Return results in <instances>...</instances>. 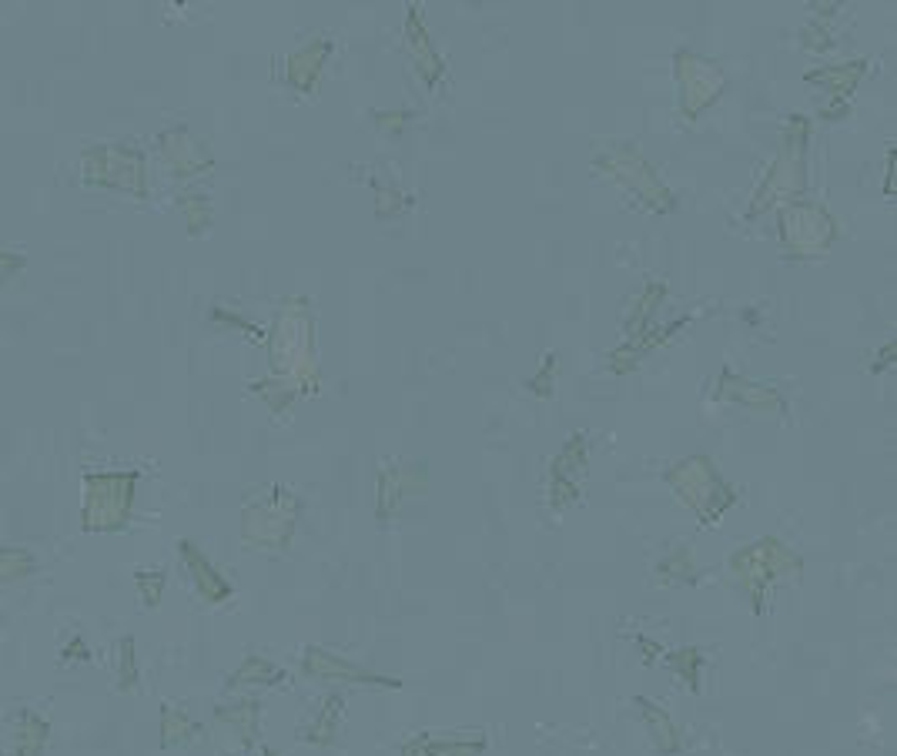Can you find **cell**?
Returning <instances> with one entry per match:
<instances>
[{
    "label": "cell",
    "instance_id": "cell-2",
    "mask_svg": "<svg viewBox=\"0 0 897 756\" xmlns=\"http://www.w3.org/2000/svg\"><path fill=\"white\" fill-rule=\"evenodd\" d=\"M295 496H288L282 485L269 489L265 499H255L251 509H245V543H255V550L285 546L295 529Z\"/></svg>",
    "mask_w": 897,
    "mask_h": 756
},
{
    "label": "cell",
    "instance_id": "cell-14",
    "mask_svg": "<svg viewBox=\"0 0 897 756\" xmlns=\"http://www.w3.org/2000/svg\"><path fill=\"white\" fill-rule=\"evenodd\" d=\"M409 50L415 54L418 71L426 74V81H436V74H439V58H436V50L429 47V37H426V31H422V17H418V14H412V27H409Z\"/></svg>",
    "mask_w": 897,
    "mask_h": 756
},
{
    "label": "cell",
    "instance_id": "cell-13",
    "mask_svg": "<svg viewBox=\"0 0 897 756\" xmlns=\"http://www.w3.org/2000/svg\"><path fill=\"white\" fill-rule=\"evenodd\" d=\"M637 704L644 707V717H647V727H650L657 746H660L663 753H673V749L680 746V730H676V723L670 720V713H666L660 704H647V699H637Z\"/></svg>",
    "mask_w": 897,
    "mask_h": 756
},
{
    "label": "cell",
    "instance_id": "cell-1",
    "mask_svg": "<svg viewBox=\"0 0 897 756\" xmlns=\"http://www.w3.org/2000/svg\"><path fill=\"white\" fill-rule=\"evenodd\" d=\"M666 479L676 489V496L700 516V522H717L723 509L733 503V489L720 479L710 459H700V456L683 459L666 472Z\"/></svg>",
    "mask_w": 897,
    "mask_h": 756
},
{
    "label": "cell",
    "instance_id": "cell-6",
    "mask_svg": "<svg viewBox=\"0 0 897 756\" xmlns=\"http://www.w3.org/2000/svg\"><path fill=\"white\" fill-rule=\"evenodd\" d=\"M597 165H600L606 175H616L626 188H633L637 181H644V188L653 194V201L660 204V211L673 208L670 191L657 181L653 168H650L647 161L640 157V151H637V147H629V144H623V147H610V151H603V154H600Z\"/></svg>",
    "mask_w": 897,
    "mask_h": 756
},
{
    "label": "cell",
    "instance_id": "cell-12",
    "mask_svg": "<svg viewBox=\"0 0 897 756\" xmlns=\"http://www.w3.org/2000/svg\"><path fill=\"white\" fill-rule=\"evenodd\" d=\"M412 469L415 465H396L379 475V516H392V509L399 506L405 489H412V482H409Z\"/></svg>",
    "mask_w": 897,
    "mask_h": 756
},
{
    "label": "cell",
    "instance_id": "cell-7",
    "mask_svg": "<svg viewBox=\"0 0 897 756\" xmlns=\"http://www.w3.org/2000/svg\"><path fill=\"white\" fill-rule=\"evenodd\" d=\"M587 465V439L583 436H573V442L559 452V459L553 462V472H550V499L556 509H563L566 503L576 499V472H583Z\"/></svg>",
    "mask_w": 897,
    "mask_h": 756
},
{
    "label": "cell",
    "instance_id": "cell-4",
    "mask_svg": "<svg viewBox=\"0 0 897 756\" xmlns=\"http://www.w3.org/2000/svg\"><path fill=\"white\" fill-rule=\"evenodd\" d=\"M787 563H790V566H798V559L790 556L780 543H774V539H760V543H754V546H747V550L736 553V556L730 559V569L736 572V579L747 582L751 596H754V603H757V600H764V586L774 582V579L783 572Z\"/></svg>",
    "mask_w": 897,
    "mask_h": 756
},
{
    "label": "cell",
    "instance_id": "cell-5",
    "mask_svg": "<svg viewBox=\"0 0 897 756\" xmlns=\"http://www.w3.org/2000/svg\"><path fill=\"white\" fill-rule=\"evenodd\" d=\"M676 78L683 87V111H687V118H697L700 107H707L723 87V71L710 61L694 58L687 50L676 54Z\"/></svg>",
    "mask_w": 897,
    "mask_h": 756
},
{
    "label": "cell",
    "instance_id": "cell-3",
    "mask_svg": "<svg viewBox=\"0 0 897 756\" xmlns=\"http://www.w3.org/2000/svg\"><path fill=\"white\" fill-rule=\"evenodd\" d=\"M780 238L787 241L790 251H824L834 238H837V225L830 214L821 204L811 201H798L783 211V225H780Z\"/></svg>",
    "mask_w": 897,
    "mask_h": 756
},
{
    "label": "cell",
    "instance_id": "cell-10",
    "mask_svg": "<svg viewBox=\"0 0 897 756\" xmlns=\"http://www.w3.org/2000/svg\"><path fill=\"white\" fill-rule=\"evenodd\" d=\"M329 50H332L329 40H311L308 47H302V54H295V58H292V68H288L292 78L302 71V78L295 81V87H302L305 94L315 87V81H319V74H322V61H326V54H329Z\"/></svg>",
    "mask_w": 897,
    "mask_h": 756
},
{
    "label": "cell",
    "instance_id": "cell-11",
    "mask_svg": "<svg viewBox=\"0 0 897 756\" xmlns=\"http://www.w3.org/2000/svg\"><path fill=\"white\" fill-rule=\"evenodd\" d=\"M339 717H342V699L332 696V699H326V704L319 707V717H315L311 723H305L298 733H302L308 743H315V746H326V743H332V736H335Z\"/></svg>",
    "mask_w": 897,
    "mask_h": 756
},
{
    "label": "cell",
    "instance_id": "cell-9",
    "mask_svg": "<svg viewBox=\"0 0 897 756\" xmlns=\"http://www.w3.org/2000/svg\"><path fill=\"white\" fill-rule=\"evenodd\" d=\"M305 673L315 676V680H345V683H389L376 673H365L352 663H345L342 657H332V653H322V650H308L305 657Z\"/></svg>",
    "mask_w": 897,
    "mask_h": 756
},
{
    "label": "cell",
    "instance_id": "cell-8",
    "mask_svg": "<svg viewBox=\"0 0 897 756\" xmlns=\"http://www.w3.org/2000/svg\"><path fill=\"white\" fill-rule=\"evenodd\" d=\"M486 749V736H452V733H422L402 746V756H480Z\"/></svg>",
    "mask_w": 897,
    "mask_h": 756
}]
</instances>
